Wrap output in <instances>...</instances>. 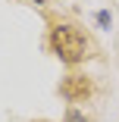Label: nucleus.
<instances>
[{
	"mask_svg": "<svg viewBox=\"0 0 119 122\" xmlns=\"http://www.w3.org/2000/svg\"><path fill=\"white\" fill-rule=\"evenodd\" d=\"M50 50L63 60V63H82L88 56V41L75 25H53L50 31Z\"/></svg>",
	"mask_w": 119,
	"mask_h": 122,
	"instance_id": "obj_1",
	"label": "nucleus"
},
{
	"mask_svg": "<svg viewBox=\"0 0 119 122\" xmlns=\"http://www.w3.org/2000/svg\"><path fill=\"white\" fill-rule=\"evenodd\" d=\"M60 94L66 97V100L78 103V100H85V97L91 94V81H88L85 75H66L63 85H60Z\"/></svg>",
	"mask_w": 119,
	"mask_h": 122,
	"instance_id": "obj_2",
	"label": "nucleus"
},
{
	"mask_svg": "<svg viewBox=\"0 0 119 122\" xmlns=\"http://www.w3.org/2000/svg\"><path fill=\"white\" fill-rule=\"evenodd\" d=\"M110 22H113V19H110V13H107V10H100V13H97V25L110 28Z\"/></svg>",
	"mask_w": 119,
	"mask_h": 122,
	"instance_id": "obj_3",
	"label": "nucleus"
},
{
	"mask_svg": "<svg viewBox=\"0 0 119 122\" xmlns=\"http://www.w3.org/2000/svg\"><path fill=\"white\" fill-rule=\"evenodd\" d=\"M35 3H47V0H35Z\"/></svg>",
	"mask_w": 119,
	"mask_h": 122,
	"instance_id": "obj_4",
	"label": "nucleus"
}]
</instances>
